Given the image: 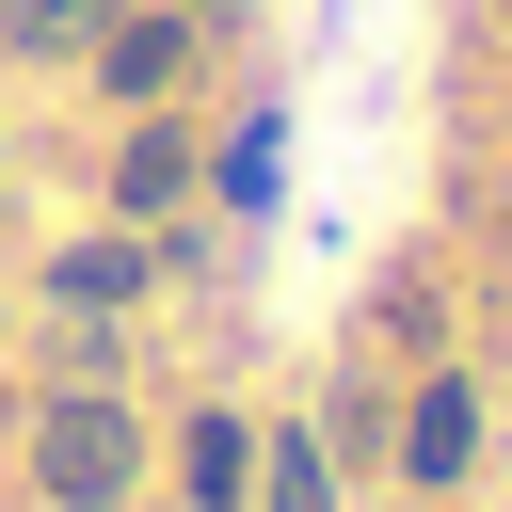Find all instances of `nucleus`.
Here are the masks:
<instances>
[{"label": "nucleus", "instance_id": "3", "mask_svg": "<svg viewBox=\"0 0 512 512\" xmlns=\"http://www.w3.org/2000/svg\"><path fill=\"white\" fill-rule=\"evenodd\" d=\"M464 432H480V416H464V384H432V400H416V480H448V464H464Z\"/></svg>", "mask_w": 512, "mask_h": 512}, {"label": "nucleus", "instance_id": "2", "mask_svg": "<svg viewBox=\"0 0 512 512\" xmlns=\"http://www.w3.org/2000/svg\"><path fill=\"white\" fill-rule=\"evenodd\" d=\"M96 48H112V80H128V96H160V80L192 64V16H128V32H96Z\"/></svg>", "mask_w": 512, "mask_h": 512}, {"label": "nucleus", "instance_id": "4", "mask_svg": "<svg viewBox=\"0 0 512 512\" xmlns=\"http://www.w3.org/2000/svg\"><path fill=\"white\" fill-rule=\"evenodd\" d=\"M240 496V416H192V512Z\"/></svg>", "mask_w": 512, "mask_h": 512}, {"label": "nucleus", "instance_id": "1", "mask_svg": "<svg viewBox=\"0 0 512 512\" xmlns=\"http://www.w3.org/2000/svg\"><path fill=\"white\" fill-rule=\"evenodd\" d=\"M32 464H48V496H80V512H112V496H128V416H112V400H64Z\"/></svg>", "mask_w": 512, "mask_h": 512}, {"label": "nucleus", "instance_id": "5", "mask_svg": "<svg viewBox=\"0 0 512 512\" xmlns=\"http://www.w3.org/2000/svg\"><path fill=\"white\" fill-rule=\"evenodd\" d=\"M112 0H16V48H96Z\"/></svg>", "mask_w": 512, "mask_h": 512}]
</instances>
